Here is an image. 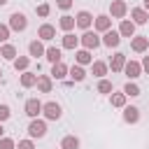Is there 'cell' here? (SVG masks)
<instances>
[{
  "mask_svg": "<svg viewBox=\"0 0 149 149\" xmlns=\"http://www.w3.org/2000/svg\"><path fill=\"white\" fill-rule=\"evenodd\" d=\"M26 26H28V19H26V14H21V12H14V14L9 16V30H16V33H21V30H26Z\"/></svg>",
  "mask_w": 149,
  "mask_h": 149,
  "instance_id": "obj_1",
  "label": "cell"
},
{
  "mask_svg": "<svg viewBox=\"0 0 149 149\" xmlns=\"http://www.w3.org/2000/svg\"><path fill=\"white\" fill-rule=\"evenodd\" d=\"M79 42H81V44H84V49H88V51L100 47V37H98L95 33H91V30H84V35L79 37Z\"/></svg>",
  "mask_w": 149,
  "mask_h": 149,
  "instance_id": "obj_2",
  "label": "cell"
},
{
  "mask_svg": "<svg viewBox=\"0 0 149 149\" xmlns=\"http://www.w3.org/2000/svg\"><path fill=\"white\" fill-rule=\"evenodd\" d=\"M42 112H44V116H47L49 121H56V119H61V114H63V112H61V105L54 102V100H51V102H44V105H42Z\"/></svg>",
  "mask_w": 149,
  "mask_h": 149,
  "instance_id": "obj_3",
  "label": "cell"
},
{
  "mask_svg": "<svg viewBox=\"0 0 149 149\" xmlns=\"http://www.w3.org/2000/svg\"><path fill=\"white\" fill-rule=\"evenodd\" d=\"M28 135L30 137H44L47 135V123L42 119H33L30 126H28Z\"/></svg>",
  "mask_w": 149,
  "mask_h": 149,
  "instance_id": "obj_4",
  "label": "cell"
},
{
  "mask_svg": "<svg viewBox=\"0 0 149 149\" xmlns=\"http://www.w3.org/2000/svg\"><path fill=\"white\" fill-rule=\"evenodd\" d=\"M109 14H112L114 19H123V16L128 14V5H126L123 0H112V5H109Z\"/></svg>",
  "mask_w": 149,
  "mask_h": 149,
  "instance_id": "obj_5",
  "label": "cell"
},
{
  "mask_svg": "<svg viewBox=\"0 0 149 149\" xmlns=\"http://www.w3.org/2000/svg\"><path fill=\"white\" fill-rule=\"evenodd\" d=\"M100 42H102L105 47H109V49H112V47H119L121 35H119V30H112V28H109V30H105V35H102V40H100Z\"/></svg>",
  "mask_w": 149,
  "mask_h": 149,
  "instance_id": "obj_6",
  "label": "cell"
},
{
  "mask_svg": "<svg viewBox=\"0 0 149 149\" xmlns=\"http://www.w3.org/2000/svg\"><path fill=\"white\" fill-rule=\"evenodd\" d=\"M123 72H126V77L133 81V79H137V77H140V72H142V65H140L137 61H126V65H123Z\"/></svg>",
  "mask_w": 149,
  "mask_h": 149,
  "instance_id": "obj_7",
  "label": "cell"
},
{
  "mask_svg": "<svg viewBox=\"0 0 149 149\" xmlns=\"http://www.w3.org/2000/svg\"><path fill=\"white\" fill-rule=\"evenodd\" d=\"M130 16H133V23H135V26H144V23L149 21V12H147L144 7H135V9H130Z\"/></svg>",
  "mask_w": 149,
  "mask_h": 149,
  "instance_id": "obj_8",
  "label": "cell"
},
{
  "mask_svg": "<svg viewBox=\"0 0 149 149\" xmlns=\"http://www.w3.org/2000/svg\"><path fill=\"white\" fill-rule=\"evenodd\" d=\"M91 23H93V16H91V12H86V9H81V12L74 16V26H79V28H84V30H88Z\"/></svg>",
  "mask_w": 149,
  "mask_h": 149,
  "instance_id": "obj_9",
  "label": "cell"
},
{
  "mask_svg": "<svg viewBox=\"0 0 149 149\" xmlns=\"http://www.w3.org/2000/svg\"><path fill=\"white\" fill-rule=\"evenodd\" d=\"M42 112V102L37 100V98H30V100H26V114L30 116V119H37V114Z\"/></svg>",
  "mask_w": 149,
  "mask_h": 149,
  "instance_id": "obj_10",
  "label": "cell"
},
{
  "mask_svg": "<svg viewBox=\"0 0 149 149\" xmlns=\"http://www.w3.org/2000/svg\"><path fill=\"white\" fill-rule=\"evenodd\" d=\"M130 47H133V51H137V54H142V51H147V47H149V37H144V35H133V40H130Z\"/></svg>",
  "mask_w": 149,
  "mask_h": 149,
  "instance_id": "obj_11",
  "label": "cell"
},
{
  "mask_svg": "<svg viewBox=\"0 0 149 149\" xmlns=\"http://www.w3.org/2000/svg\"><path fill=\"white\" fill-rule=\"evenodd\" d=\"M37 37L49 42V40H54V37H56V28H54L51 23H42V26H40V30H37Z\"/></svg>",
  "mask_w": 149,
  "mask_h": 149,
  "instance_id": "obj_12",
  "label": "cell"
},
{
  "mask_svg": "<svg viewBox=\"0 0 149 149\" xmlns=\"http://www.w3.org/2000/svg\"><path fill=\"white\" fill-rule=\"evenodd\" d=\"M95 30H100V33H105V30H109L112 28V19L107 16V14H100V16H95Z\"/></svg>",
  "mask_w": 149,
  "mask_h": 149,
  "instance_id": "obj_13",
  "label": "cell"
},
{
  "mask_svg": "<svg viewBox=\"0 0 149 149\" xmlns=\"http://www.w3.org/2000/svg\"><path fill=\"white\" fill-rule=\"evenodd\" d=\"M119 35H121V37H133V35H135V23L128 21V19H123L121 26H119Z\"/></svg>",
  "mask_w": 149,
  "mask_h": 149,
  "instance_id": "obj_14",
  "label": "cell"
},
{
  "mask_svg": "<svg viewBox=\"0 0 149 149\" xmlns=\"http://www.w3.org/2000/svg\"><path fill=\"white\" fill-rule=\"evenodd\" d=\"M123 65H126V54H114V56H112V61H109L112 72H121V70H123Z\"/></svg>",
  "mask_w": 149,
  "mask_h": 149,
  "instance_id": "obj_15",
  "label": "cell"
},
{
  "mask_svg": "<svg viewBox=\"0 0 149 149\" xmlns=\"http://www.w3.org/2000/svg\"><path fill=\"white\" fill-rule=\"evenodd\" d=\"M68 70H70V68L58 61V63H54V68H51V77H54V79H65V77H68Z\"/></svg>",
  "mask_w": 149,
  "mask_h": 149,
  "instance_id": "obj_16",
  "label": "cell"
},
{
  "mask_svg": "<svg viewBox=\"0 0 149 149\" xmlns=\"http://www.w3.org/2000/svg\"><path fill=\"white\" fill-rule=\"evenodd\" d=\"M51 86H54V81H51L49 74H40V77H37V88H40V93H51Z\"/></svg>",
  "mask_w": 149,
  "mask_h": 149,
  "instance_id": "obj_17",
  "label": "cell"
},
{
  "mask_svg": "<svg viewBox=\"0 0 149 149\" xmlns=\"http://www.w3.org/2000/svg\"><path fill=\"white\" fill-rule=\"evenodd\" d=\"M123 121L126 123H137L140 121V109L137 107H123Z\"/></svg>",
  "mask_w": 149,
  "mask_h": 149,
  "instance_id": "obj_18",
  "label": "cell"
},
{
  "mask_svg": "<svg viewBox=\"0 0 149 149\" xmlns=\"http://www.w3.org/2000/svg\"><path fill=\"white\" fill-rule=\"evenodd\" d=\"M68 74H70L72 81H84V79H86V72H84L81 65H72V68L68 70Z\"/></svg>",
  "mask_w": 149,
  "mask_h": 149,
  "instance_id": "obj_19",
  "label": "cell"
},
{
  "mask_svg": "<svg viewBox=\"0 0 149 149\" xmlns=\"http://www.w3.org/2000/svg\"><path fill=\"white\" fill-rule=\"evenodd\" d=\"M28 54H30L33 58H37V56H44V47H42V42H40V40H33V42L28 44Z\"/></svg>",
  "mask_w": 149,
  "mask_h": 149,
  "instance_id": "obj_20",
  "label": "cell"
},
{
  "mask_svg": "<svg viewBox=\"0 0 149 149\" xmlns=\"http://www.w3.org/2000/svg\"><path fill=\"white\" fill-rule=\"evenodd\" d=\"M74 58H77V65H88V63H93V58H91V51H88V49H79V51L74 54Z\"/></svg>",
  "mask_w": 149,
  "mask_h": 149,
  "instance_id": "obj_21",
  "label": "cell"
},
{
  "mask_svg": "<svg viewBox=\"0 0 149 149\" xmlns=\"http://www.w3.org/2000/svg\"><path fill=\"white\" fill-rule=\"evenodd\" d=\"M35 84H37V74L26 70V72L21 74V86H23V88H30V86H35Z\"/></svg>",
  "mask_w": 149,
  "mask_h": 149,
  "instance_id": "obj_22",
  "label": "cell"
},
{
  "mask_svg": "<svg viewBox=\"0 0 149 149\" xmlns=\"http://www.w3.org/2000/svg\"><path fill=\"white\" fill-rule=\"evenodd\" d=\"M0 56H2L5 61H14V58H16V47H12V44H2V47H0Z\"/></svg>",
  "mask_w": 149,
  "mask_h": 149,
  "instance_id": "obj_23",
  "label": "cell"
},
{
  "mask_svg": "<svg viewBox=\"0 0 149 149\" xmlns=\"http://www.w3.org/2000/svg\"><path fill=\"white\" fill-rule=\"evenodd\" d=\"M12 63H14V70H16V72H19V70H21V72H26V70H28V65H30V58H28V56H16Z\"/></svg>",
  "mask_w": 149,
  "mask_h": 149,
  "instance_id": "obj_24",
  "label": "cell"
},
{
  "mask_svg": "<svg viewBox=\"0 0 149 149\" xmlns=\"http://www.w3.org/2000/svg\"><path fill=\"white\" fill-rule=\"evenodd\" d=\"M61 149H79V140L74 135H65L61 140Z\"/></svg>",
  "mask_w": 149,
  "mask_h": 149,
  "instance_id": "obj_25",
  "label": "cell"
},
{
  "mask_svg": "<svg viewBox=\"0 0 149 149\" xmlns=\"http://www.w3.org/2000/svg\"><path fill=\"white\" fill-rule=\"evenodd\" d=\"M58 26H61V30H65V33H70L72 28H74V16H61V21H58Z\"/></svg>",
  "mask_w": 149,
  "mask_h": 149,
  "instance_id": "obj_26",
  "label": "cell"
},
{
  "mask_svg": "<svg viewBox=\"0 0 149 149\" xmlns=\"http://www.w3.org/2000/svg\"><path fill=\"white\" fill-rule=\"evenodd\" d=\"M79 44V37H74L72 33H65L63 35V49H74Z\"/></svg>",
  "mask_w": 149,
  "mask_h": 149,
  "instance_id": "obj_27",
  "label": "cell"
},
{
  "mask_svg": "<svg viewBox=\"0 0 149 149\" xmlns=\"http://www.w3.org/2000/svg\"><path fill=\"white\" fill-rule=\"evenodd\" d=\"M123 93H126V98H137V95H140V86H137L135 81H128V84L123 86Z\"/></svg>",
  "mask_w": 149,
  "mask_h": 149,
  "instance_id": "obj_28",
  "label": "cell"
},
{
  "mask_svg": "<svg viewBox=\"0 0 149 149\" xmlns=\"http://www.w3.org/2000/svg\"><path fill=\"white\" fill-rule=\"evenodd\" d=\"M44 56H47L51 63H58V61H61V49H58V47H49V49H44Z\"/></svg>",
  "mask_w": 149,
  "mask_h": 149,
  "instance_id": "obj_29",
  "label": "cell"
},
{
  "mask_svg": "<svg viewBox=\"0 0 149 149\" xmlns=\"http://www.w3.org/2000/svg\"><path fill=\"white\" fill-rule=\"evenodd\" d=\"M107 74V63H102V61H95L93 63V77H105Z\"/></svg>",
  "mask_w": 149,
  "mask_h": 149,
  "instance_id": "obj_30",
  "label": "cell"
},
{
  "mask_svg": "<svg viewBox=\"0 0 149 149\" xmlns=\"http://www.w3.org/2000/svg\"><path fill=\"white\" fill-rule=\"evenodd\" d=\"M112 107H126V93L121 91V93H112Z\"/></svg>",
  "mask_w": 149,
  "mask_h": 149,
  "instance_id": "obj_31",
  "label": "cell"
},
{
  "mask_svg": "<svg viewBox=\"0 0 149 149\" xmlns=\"http://www.w3.org/2000/svg\"><path fill=\"white\" fill-rule=\"evenodd\" d=\"M98 93H112V81L100 79V81H98Z\"/></svg>",
  "mask_w": 149,
  "mask_h": 149,
  "instance_id": "obj_32",
  "label": "cell"
},
{
  "mask_svg": "<svg viewBox=\"0 0 149 149\" xmlns=\"http://www.w3.org/2000/svg\"><path fill=\"white\" fill-rule=\"evenodd\" d=\"M12 116V109H9V105H0V123L2 121H7Z\"/></svg>",
  "mask_w": 149,
  "mask_h": 149,
  "instance_id": "obj_33",
  "label": "cell"
},
{
  "mask_svg": "<svg viewBox=\"0 0 149 149\" xmlns=\"http://www.w3.org/2000/svg\"><path fill=\"white\" fill-rule=\"evenodd\" d=\"M9 40V26L0 23V42H7Z\"/></svg>",
  "mask_w": 149,
  "mask_h": 149,
  "instance_id": "obj_34",
  "label": "cell"
},
{
  "mask_svg": "<svg viewBox=\"0 0 149 149\" xmlns=\"http://www.w3.org/2000/svg\"><path fill=\"white\" fill-rule=\"evenodd\" d=\"M0 149H14V140H9V137H0Z\"/></svg>",
  "mask_w": 149,
  "mask_h": 149,
  "instance_id": "obj_35",
  "label": "cell"
},
{
  "mask_svg": "<svg viewBox=\"0 0 149 149\" xmlns=\"http://www.w3.org/2000/svg\"><path fill=\"white\" fill-rule=\"evenodd\" d=\"M49 9H51V7H49L47 2H42V5H37V14H40V16H49Z\"/></svg>",
  "mask_w": 149,
  "mask_h": 149,
  "instance_id": "obj_36",
  "label": "cell"
},
{
  "mask_svg": "<svg viewBox=\"0 0 149 149\" xmlns=\"http://www.w3.org/2000/svg\"><path fill=\"white\" fill-rule=\"evenodd\" d=\"M19 149H35V144H33V140H21Z\"/></svg>",
  "mask_w": 149,
  "mask_h": 149,
  "instance_id": "obj_37",
  "label": "cell"
},
{
  "mask_svg": "<svg viewBox=\"0 0 149 149\" xmlns=\"http://www.w3.org/2000/svg\"><path fill=\"white\" fill-rule=\"evenodd\" d=\"M56 5H58L61 9H70V7H72V0H56Z\"/></svg>",
  "mask_w": 149,
  "mask_h": 149,
  "instance_id": "obj_38",
  "label": "cell"
},
{
  "mask_svg": "<svg viewBox=\"0 0 149 149\" xmlns=\"http://www.w3.org/2000/svg\"><path fill=\"white\" fill-rule=\"evenodd\" d=\"M140 65H142V70H144V72H147V74H149V56H144V58H142V63H140Z\"/></svg>",
  "mask_w": 149,
  "mask_h": 149,
  "instance_id": "obj_39",
  "label": "cell"
},
{
  "mask_svg": "<svg viewBox=\"0 0 149 149\" xmlns=\"http://www.w3.org/2000/svg\"><path fill=\"white\" fill-rule=\"evenodd\" d=\"M142 2H144V9L149 12V0H142Z\"/></svg>",
  "mask_w": 149,
  "mask_h": 149,
  "instance_id": "obj_40",
  "label": "cell"
},
{
  "mask_svg": "<svg viewBox=\"0 0 149 149\" xmlns=\"http://www.w3.org/2000/svg\"><path fill=\"white\" fill-rule=\"evenodd\" d=\"M2 133H5V128H2V123H0V137H2Z\"/></svg>",
  "mask_w": 149,
  "mask_h": 149,
  "instance_id": "obj_41",
  "label": "cell"
},
{
  "mask_svg": "<svg viewBox=\"0 0 149 149\" xmlns=\"http://www.w3.org/2000/svg\"><path fill=\"white\" fill-rule=\"evenodd\" d=\"M7 2H9V0H0V7H2V5H7Z\"/></svg>",
  "mask_w": 149,
  "mask_h": 149,
  "instance_id": "obj_42",
  "label": "cell"
},
{
  "mask_svg": "<svg viewBox=\"0 0 149 149\" xmlns=\"http://www.w3.org/2000/svg\"><path fill=\"white\" fill-rule=\"evenodd\" d=\"M0 79H2V70H0Z\"/></svg>",
  "mask_w": 149,
  "mask_h": 149,
  "instance_id": "obj_43",
  "label": "cell"
}]
</instances>
